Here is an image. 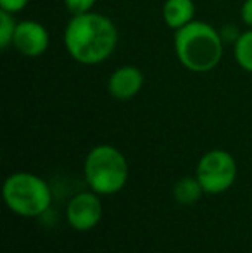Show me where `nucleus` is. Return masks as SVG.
Returning <instances> with one entry per match:
<instances>
[{"mask_svg":"<svg viewBox=\"0 0 252 253\" xmlns=\"http://www.w3.org/2000/svg\"><path fill=\"white\" fill-rule=\"evenodd\" d=\"M64 48L73 60L83 66H97L114 53L119 42L116 24L101 12L74 14L62 35Z\"/></svg>","mask_w":252,"mask_h":253,"instance_id":"f257e3e1","label":"nucleus"},{"mask_svg":"<svg viewBox=\"0 0 252 253\" xmlns=\"http://www.w3.org/2000/svg\"><path fill=\"white\" fill-rule=\"evenodd\" d=\"M102 213H104V209H102L101 195L92 190L76 193L66 207L67 224L80 233L94 229L101 222Z\"/></svg>","mask_w":252,"mask_h":253,"instance_id":"423d86ee","label":"nucleus"},{"mask_svg":"<svg viewBox=\"0 0 252 253\" xmlns=\"http://www.w3.org/2000/svg\"><path fill=\"white\" fill-rule=\"evenodd\" d=\"M30 0H0V10H7L10 14H17L26 9Z\"/></svg>","mask_w":252,"mask_h":253,"instance_id":"4468645a","label":"nucleus"},{"mask_svg":"<svg viewBox=\"0 0 252 253\" xmlns=\"http://www.w3.org/2000/svg\"><path fill=\"white\" fill-rule=\"evenodd\" d=\"M223 35L214 26L194 19L175 31L173 45L178 62L192 73H209L223 59Z\"/></svg>","mask_w":252,"mask_h":253,"instance_id":"f03ea898","label":"nucleus"},{"mask_svg":"<svg viewBox=\"0 0 252 253\" xmlns=\"http://www.w3.org/2000/svg\"><path fill=\"white\" fill-rule=\"evenodd\" d=\"M162 19L171 30H180L195 19L194 0H166L162 5Z\"/></svg>","mask_w":252,"mask_h":253,"instance_id":"1a4fd4ad","label":"nucleus"},{"mask_svg":"<svg viewBox=\"0 0 252 253\" xmlns=\"http://www.w3.org/2000/svg\"><path fill=\"white\" fill-rule=\"evenodd\" d=\"M195 177L207 195H221L235 184L237 162L230 152L221 148L209 150L199 160Z\"/></svg>","mask_w":252,"mask_h":253,"instance_id":"39448f33","label":"nucleus"},{"mask_svg":"<svg viewBox=\"0 0 252 253\" xmlns=\"http://www.w3.org/2000/svg\"><path fill=\"white\" fill-rule=\"evenodd\" d=\"M3 202L16 215L40 217L50 209L52 190L47 181L33 172H14L2 188Z\"/></svg>","mask_w":252,"mask_h":253,"instance_id":"20e7f679","label":"nucleus"},{"mask_svg":"<svg viewBox=\"0 0 252 253\" xmlns=\"http://www.w3.org/2000/svg\"><path fill=\"white\" fill-rule=\"evenodd\" d=\"M233 55L244 71L252 74V28L240 33L233 42Z\"/></svg>","mask_w":252,"mask_h":253,"instance_id":"9b49d317","label":"nucleus"},{"mask_svg":"<svg viewBox=\"0 0 252 253\" xmlns=\"http://www.w3.org/2000/svg\"><path fill=\"white\" fill-rule=\"evenodd\" d=\"M16 26L17 21L14 19V14L7 12V10H0V48L2 50L12 45Z\"/></svg>","mask_w":252,"mask_h":253,"instance_id":"f8f14e48","label":"nucleus"},{"mask_svg":"<svg viewBox=\"0 0 252 253\" xmlns=\"http://www.w3.org/2000/svg\"><path fill=\"white\" fill-rule=\"evenodd\" d=\"M83 172L90 190L101 197L119 193L130 176L125 155L111 145H97L92 148L85 159Z\"/></svg>","mask_w":252,"mask_h":253,"instance_id":"7ed1b4c3","label":"nucleus"},{"mask_svg":"<svg viewBox=\"0 0 252 253\" xmlns=\"http://www.w3.org/2000/svg\"><path fill=\"white\" fill-rule=\"evenodd\" d=\"M240 17L247 28H252V0H244L240 7Z\"/></svg>","mask_w":252,"mask_h":253,"instance_id":"2eb2a0df","label":"nucleus"},{"mask_svg":"<svg viewBox=\"0 0 252 253\" xmlns=\"http://www.w3.org/2000/svg\"><path fill=\"white\" fill-rule=\"evenodd\" d=\"M49 45H50V35L44 24L33 19L17 21L12 47L21 55L37 59L47 52Z\"/></svg>","mask_w":252,"mask_h":253,"instance_id":"0eeeda50","label":"nucleus"},{"mask_svg":"<svg viewBox=\"0 0 252 253\" xmlns=\"http://www.w3.org/2000/svg\"><path fill=\"white\" fill-rule=\"evenodd\" d=\"M145 76L137 66H121L111 73L107 80V91L112 98L128 102L142 91Z\"/></svg>","mask_w":252,"mask_h":253,"instance_id":"6e6552de","label":"nucleus"},{"mask_svg":"<svg viewBox=\"0 0 252 253\" xmlns=\"http://www.w3.org/2000/svg\"><path fill=\"white\" fill-rule=\"evenodd\" d=\"M62 2H64V7L74 16V14H83V12L94 10L97 0H62Z\"/></svg>","mask_w":252,"mask_h":253,"instance_id":"ddd939ff","label":"nucleus"},{"mask_svg":"<svg viewBox=\"0 0 252 253\" xmlns=\"http://www.w3.org/2000/svg\"><path fill=\"white\" fill-rule=\"evenodd\" d=\"M204 193V188H202V184L199 183V179L195 176L182 177L173 186V198L180 205H195Z\"/></svg>","mask_w":252,"mask_h":253,"instance_id":"9d476101","label":"nucleus"}]
</instances>
